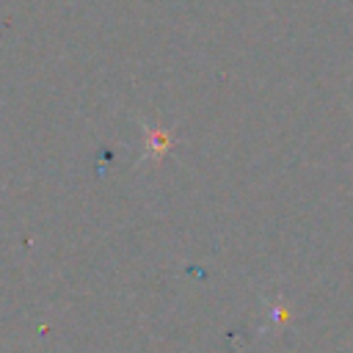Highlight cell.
Here are the masks:
<instances>
[{"label":"cell","instance_id":"6da1fadb","mask_svg":"<svg viewBox=\"0 0 353 353\" xmlns=\"http://www.w3.org/2000/svg\"><path fill=\"white\" fill-rule=\"evenodd\" d=\"M168 135L163 132V130H146V157H152V160H160L163 157V152L168 149Z\"/></svg>","mask_w":353,"mask_h":353}]
</instances>
